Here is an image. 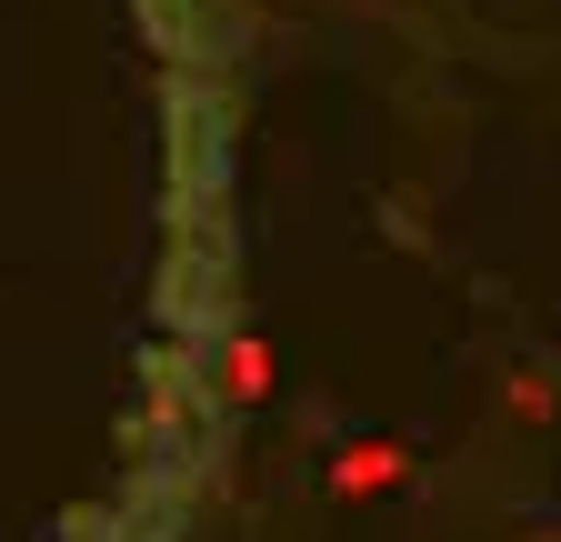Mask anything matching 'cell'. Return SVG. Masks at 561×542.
<instances>
[{
  "instance_id": "cell-1",
  "label": "cell",
  "mask_w": 561,
  "mask_h": 542,
  "mask_svg": "<svg viewBox=\"0 0 561 542\" xmlns=\"http://www.w3.org/2000/svg\"><path fill=\"white\" fill-rule=\"evenodd\" d=\"M321 483H331L341 503L401 493V483H411V442H391V432H351V442H331V472H321Z\"/></svg>"
},
{
  "instance_id": "cell-2",
  "label": "cell",
  "mask_w": 561,
  "mask_h": 542,
  "mask_svg": "<svg viewBox=\"0 0 561 542\" xmlns=\"http://www.w3.org/2000/svg\"><path fill=\"white\" fill-rule=\"evenodd\" d=\"M271 382H280V352L261 342V331H231L221 342V402L251 413V402H271Z\"/></svg>"
}]
</instances>
